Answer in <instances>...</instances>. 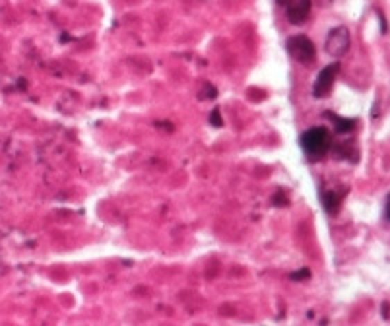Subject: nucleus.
I'll use <instances>...</instances> for the list:
<instances>
[{
  "instance_id": "nucleus-5",
  "label": "nucleus",
  "mask_w": 390,
  "mask_h": 326,
  "mask_svg": "<svg viewBox=\"0 0 390 326\" xmlns=\"http://www.w3.org/2000/svg\"><path fill=\"white\" fill-rule=\"evenodd\" d=\"M287 19L294 26H301L309 19L311 14V0H289L286 4Z\"/></svg>"
},
{
  "instance_id": "nucleus-3",
  "label": "nucleus",
  "mask_w": 390,
  "mask_h": 326,
  "mask_svg": "<svg viewBox=\"0 0 390 326\" xmlns=\"http://www.w3.org/2000/svg\"><path fill=\"white\" fill-rule=\"evenodd\" d=\"M350 43L352 39H350L348 28H334L326 37V53L332 55L334 58L344 57L350 51Z\"/></svg>"
},
{
  "instance_id": "nucleus-12",
  "label": "nucleus",
  "mask_w": 390,
  "mask_h": 326,
  "mask_svg": "<svg viewBox=\"0 0 390 326\" xmlns=\"http://www.w3.org/2000/svg\"><path fill=\"white\" fill-rule=\"evenodd\" d=\"M384 218L390 221V194L389 198H387V206H384Z\"/></svg>"
},
{
  "instance_id": "nucleus-6",
  "label": "nucleus",
  "mask_w": 390,
  "mask_h": 326,
  "mask_svg": "<svg viewBox=\"0 0 390 326\" xmlns=\"http://www.w3.org/2000/svg\"><path fill=\"white\" fill-rule=\"evenodd\" d=\"M344 194H346V189L340 192H336V191L323 192V206H324V210L328 212L330 216H332V214H338V210H340V204H342Z\"/></svg>"
},
{
  "instance_id": "nucleus-4",
  "label": "nucleus",
  "mask_w": 390,
  "mask_h": 326,
  "mask_svg": "<svg viewBox=\"0 0 390 326\" xmlns=\"http://www.w3.org/2000/svg\"><path fill=\"white\" fill-rule=\"evenodd\" d=\"M338 70H340V65L338 62H332L328 67H324L319 76H316V82L313 86V96L314 97H326L330 94V89L334 87V82H336V76H338Z\"/></svg>"
},
{
  "instance_id": "nucleus-9",
  "label": "nucleus",
  "mask_w": 390,
  "mask_h": 326,
  "mask_svg": "<svg viewBox=\"0 0 390 326\" xmlns=\"http://www.w3.org/2000/svg\"><path fill=\"white\" fill-rule=\"evenodd\" d=\"M210 123L214 126H221L223 125V121H221V113H219V109H214L212 111V115H210Z\"/></svg>"
},
{
  "instance_id": "nucleus-8",
  "label": "nucleus",
  "mask_w": 390,
  "mask_h": 326,
  "mask_svg": "<svg viewBox=\"0 0 390 326\" xmlns=\"http://www.w3.org/2000/svg\"><path fill=\"white\" fill-rule=\"evenodd\" d=\"M289 278L295 280V282H299V280H307V278H311V272H309L307 268L297 270V272H294V274H291Z\"/></svg>"
},
{
  "instance_id": "nucleus-2",
  "label": "nucleus",
  "mask_w": 390,
  "mask_h": 326,
  "mask_svg": "<svg viewBox=\"0 0 390 326\" xmlns=\"http://www.w3.org/2000/svg\"><path fill=\"white\" fill-rule=\"evenodd\" d=\"M287 53L299 60L301 65H311L316 57V49H314L313 41L305 35H295V37H289L286 43Z\"/></svg>"
},
{
  "instance_id": "nucleus-7",
  "label": "nucleus",
  "mask_w": 390,
  "mask_h": 326,
  "mask_svg": "<svg viewBox=\"0 0 390 326\" xmlns=\"http://www.w3.org/2000/svg\"><path fill=\"white\" fill-rule=\"evenodd\" d=\"M326 117L334 123V130L338 135H348V132H352L353 128H355V119H346V117L332 115V113H326Z\"/></svg>"
},
{
  "instance_id": "nucleus-11",
  "label": "nucleus",
  "mask_w": 390,
  "mask_h": 326,
  "mask_svg": "<svg viewBox=\"0 0 390 326\" xmlns=\"http://www.w3.org/2000/svg\"><path fill=\"white\" fill-rule=\"evenodd\" d=\"M274 204H276V206H286L287 198H284V192L280 191L276 196H274Z\"/></svg>"
},
{
  "instance_id": "nucleus-10",
  "label": "nucleus",
  "mask_w": 390,
  "mask_h": 326,
  "mask_svg": "<svg viewBox=\"0 0 390 326\" xmlns=\"http://www.w3.org/2000/svg\"><path fill=\"white\" fill-rule=\"evenodd\" d=\"M202 94H204V96H202V97H208V99H214V97L218 96V92H216V89H214V87H212V86L204 87V89H202Z\"/></svg>"
},
{
  "instance_id": "nucleus-14",
  "label": "nucleus",
  "mask_w": 390,
  "mask_h": 326,
  "mask_svg": "<svg viewBox=\"0 0 390 326\" xmlns=\"http://www.w3.org/2000/svg\"><path fill=\"white\" fill-rule=\"evenodd\" d=\"M276 2H278V4H280V6H286L289 0H276Z\"/></svg>"
},
{
  "instance_id": "nucleus-13",
  "label": "nucleus",
  "mask_w": 390,
  "mask_h": 326,
  "mask_svg": "<svg viewBox=\"0 0 390 326\" xmlns=\"http://www.w3.org/2000/svg\"><path fill=\"white\" fill-rule=\"evenodd\" d=\"M390 313H389V303H382V318H389Z\"/></svg>"
},
{
  "instance_id": "nucleus-1",
  "label": "nucleus",
  "mask_w": 390,
  "mask_h": 326,
  "mask_svg": "<svg viewBox=\"0 0 390 326\" xmlns=\"http://www.w3.org/2000/svg\"><path fill=\"white\" fill-rule=\"evenodd\" d=\"M301 146L309 160H321L330 150V135L324 126H314L301 136Z\"/></svg>"
}]
</instances>
